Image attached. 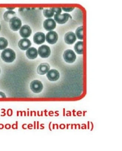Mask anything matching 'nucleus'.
Here are the masks:
<instances>
[{"label":"nucleus","instance_id":"obj_3","mask_svg":"<svg viewBox=\"0 0 122 151\" xmlns=\"http://www.w3.org/2000/svg\"><path fill=\"white\" fill-rule=\"evenodd\" d=\"M30 88L34 93H39L42 91L43 86L41 81L38 80H34L30 83Z\"/></svg>","mask_w":122,"mask_h":151},{"label":"nucleus","instance_id":"obj_26","mask_svg":"<svg viewBox=\"0 0 122 151\" xmlns=\"http://www.w3.org/2000/svg\"><path fill=\"white\" fill-rule=\"evenodd\" d=\"M0 73H1V70H0Z\"/></svg>","mask_w":122,"mask_h":151},{"label":"nucleus","instance_id":"obj_12","mask_svg":"<svg viewBox=\"0 0 122 151\" xmlns=\"http://www.w3.org/2000/svg\"><path fill=\"white\" fill-rule=\"evenodd\" d=\"M20 34L23 38H28L32 34V30L30 26L27 25L22 26L20 30Z\"/></svg>","mask_w":122,"mask_h":151},{"label":"nucleus","instance_id":"obj_20","mask_svg":"<svg viewBox=\"0 0 122 151\" xmlns=\"http://www.w3.org/2000/svg\"><path fill=\"white\" fill-rule=\"evenodd\" d=\"M43 14L45 17L48 18L52 17L55 15V12L51 8L50 9H44L43 11Z\"/></svg>","mask_w":122,"mask_h":151},{"label":"nucleus","instance_id":"obj_15","mask_svg":"<svg viewBox=\"0 0 122 151\" xmlns=\"http://www.w3.org/2000/svg\"><path fill=\"white\" fill-rule=\"evenodd\" d=\"M26 55L29 59H34L37 57L38 52L36 48L31 47L27 49L26 51Z\"/></svg>","mask_w":122,"mask_h":151},{"label":"nucleus","instance_id":"obj_14","mask_svg":"<svg viewBox=\"0 0 122 151\" xmlns=\"http://www.w3.org/2000/svg\"><path fill=\"white\" fill-rule=\"evenodd\" d=\"M18 45L21 49L26 50L30 47L32 43L30 40L28 39L24 38L19 41Z\"/></svg>","mask_w":122,"mask_h":151},{"label":"nucleus","instance_id":"obj_25","mask_svg":"<svg viewBox=\"0 0 122 151\" xmlns=\"http://www.w3.org/2000/svg\"><path fill=\"white\" fill-rule=\"evenodd\" d=\"M1 25H0V31H1Z\"/></svg>","mask_w":122,"mask_h":151},{"label":"nucleus","instance_id":"obj_21","mask_svg":"<svg viewBox=\"0 0 122 151\" xmlns=\"http://www.w3.org/2000/svg\"><path fill=\"white\" fill-rule=\"evenodd\" d=\"M51 9L54 12H55L56 14H61L62 12V9L61 8H52Z\"/></svg>","mask_w":122,"mask_h":151},{"label":"nucleus","instance_id":"obj_10","mask_svg":"<svg viewBox=\"0 0 122 151\" xmlns=\"http://www.w3.org/2000/svg\"><path fill=\"white\" fill-rule=\"evenodd\" d=\"M64 40L65 42L68 44H72L77 40L75 34L72 32H69L66 33L65 36Z\"/></svg>","mask_w":122,"mask_h":151},{"label":"nucleus","instance_id":"obj_1","mask_svg":"<svg viewBox=\"0 0 122 151\" xmlns=\"http://www.w3.org/2000/svg\"><path fill=\"white\" fill-rule=\"evenodd\" d=\"M1 57L4 62L7 63H11L16 58V53L11 48H6L1 53Z\"/></svg>","mask_w":122,"mask_h":151},{"label":"nucleus","instance_id":"obj_9","mask_svg":"<svg viewBox=\"0 0 122 151\" xmlns=\"http://www.w3.org/2000/svg\"><path fill=\"white\" fill-rule=\"evenodd\" d=\"M47 77L50 81H56L59 78V73L57 70H49L47 73Z\"/></svg>","mask_w":122,"mask_h":151},{"label":"nucleus","instance_id":"obj_4","mask_svg":"<svg viewBox=\"0 0 122 151\" xmlns=\"http://www.w3.org/2000/svg\"><path fill=\"white\" fill-rule=\"evenodd\" d=\"M69 18L72 17L69 14L64 13L63 14H55L54 16V19L57 23L60 24H63L66 23Z\"/></svg>","mask_w":122,"mask_h":151},{"label":"nucleus","instance_id":"obj_22","mask_svg":"<svg viewBox=\"0 0 122 151\" xmlns=\"http://www.w3.org/2000/svg\"><path fill=\"white\" fill-rule=\"evenodd\" d=\"M74 7H62V9L65 12H71L74 9Z\"/></svg>","mask_w":122,"mask_h":151},{"label":"nucleus","instance_id":"obj_13","mask_svg":"<svg viewBox=\"0 0 122 151\" xmlns=\"http://www.w3.org/2000/svg\"><path fill=\"white\" fill-rule=\"evenodd\" d=\"M50 69V66L48 63H42L37 67V72L38 74L43 75L47 73Z\"/></svg>","mask_w":122,"mask_h":151},{"label":"nucleus","instance_id":"obj_23","mask_svg":"<svg viewBox=\"0 0 122 151\" xmlns=\"http://www.w3.org/2000/svg\"><path fill=\"white\" fill-rule=\"evenodd\" d=\"M6 97L5 94L4 93L0 91V98H6Z\"/></svg>","mask_w":122,"mask_h":151},{"label":"nucleus","instance_id":"obj_19","mask_svg":"<svg viewBox=\"0 0 122 151\" xmlns=\"http://www.w3.org/2000/svg\"><path fill=\"white\" fill-rule=\"evenodd\" d=\"M7 40L3 37H0V50L5 49L7 47Z\"/></svg>","mask_w":122,"mask_h":151},{"label":"nucleus","instance_id":"obj_6","mask_svg":"<svg viewBox=\"0 0 122 151\" xmlns=\"http://www.w3.org/2000/svg\"><path fill=\"white\" fill-rule=\"evenodd\" d=\"M37 52L42 58H46L50 56L51 52L50 48L48 46L44 45L39 48Z\"/></svg>","mask_w":122,"mask_h":151},{"label":"nucleus","instance_id":"obj_17","mask_svg":"<svg viewBox=\"0 0 122 151\" xmlns=\"http://www.w3.org/2000/svg\"><path fill=\"white\" fill-rule=\"evenodd\" d=\"M75 51L79 55H82L83 53V42L78 41L75 44L74 46Z\"/></svg>","mask_w":122,"mask_h":151},{"label":"nucleus","instance_id":"obj_18","mask_svg":"<svg viewBox=\"0 0 122 151\" xmlns=\"http://www.w3.org/2000/svg\"><path fill=\"white\" fill-rule=\"evenodd\" d=\"M83 30H84V29H83V26L78 27L76 30V35L79 40H83V38H84Z\"/></svg>","mask_w":122,"mask_h":151},{"label":"nucleus","instance_id":"obj_7","mask_svg":"<svg viewBox=\"0 0 122 151\" xmlns=\"http://www.w3.org/2000/svg\"><path fill=\"white\" fill-rule=\"evenodd\" d=\"M58 39V35L56 32L51 31L47 34L46 40L48 43L53 44L56 43Z\"/></svg>","mask_w":122,"mask_h":151},{"label":"nucleus","instance_id":"obj_24","mask_svg":"<svg viewBox=\"0 0 122 151\" xmlns=\"http://www.w3.org/2000/svg\"><path fill=\"white\" fill-rule=\"evenodd\" d=\"M14 8H7V9H9V10H13Z\"/></svg>","mask_w":122,"mask_h":151},{"label":"nucleus","instance_id":"obj_11","mask_svg":"<svg viewBox=\"0 0 122 151\" xmlns=\"http://www.w3.org/2000/svg\"><path fill=\"white\" fill-rule=\"evenodd\" d=\"M34 41L35 44L40 45L45 42V34L41 32L36 33L34 36Z\"/></svg>","mask_w":122,"mask_h":151},{"label":"nucleus","instance_id":"obj_16","mask_svg":"<svg viewBox=\"0 0 122 151\" xmlns=\"http://www.w3.org/2000/svg\"><path fill=\"white\" fill-rule=\"evenodd\" d=\"M16 16V12L13 11L9 10L7 11L4 13V20L6 22H9L12 18Z\"/></svg>","mask_w":122,"mask_h":151},{"label":"nucleus","instance_id":"obj_2","mask_svg":"<svg viewBox=\"0 0 122 151\" xmlns=\"http://www.w3.org/2000/svg\"><path fill=\"white\" fill-rule=\"evenodd\" d=\"M63 57L65 62L68 63H71L75 60L76 55L72 50L68 49L64 52Z\"/></svg>","mask_w":122,"mask_h":151},{"label":"nucleus","instance_id":"obj_5","mask_svg":"<svg viewBox=\"0 0 122 151\" xmlns=\"http://www.w3.org/2000/svg\"><path fill=\"white\" fill-rule=\"evenodd\" d=\"M9 23L11 29L14 31H17L21 28L22 25L21 20L17 17L12 18Z\"/></svg>","mask_w":122,"mask_h":151},{"label":"nucleus","instance_id":"obj_8","mask_svg":"<svg viewBox=\"0 0 122 151\" xmlns=\"http://www.w3.org/2000/svg\"><path fill=\"white\" fill-rule=\"evenodd\" d=\"M43 26L44 29L47 31H51L56 27V22L53 19L50 18L44 22Z\"/></svg>","mask_w":122,"mask_h":151}]
</instances>
